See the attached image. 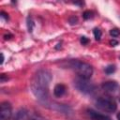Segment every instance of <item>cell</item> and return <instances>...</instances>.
<instances>
[{"label":"cell","mask_w":120,"mask_h":120,"mask_svg":"<svg viewBox=\"0 0 120 120\" xmlns=\"http://www.w3.org/2000/svg\"><path fill=\"white\" fill-rule=\"evenodd\" d=\"M110 35L112 37H113V38H116V37H118L120 35V31L117 28H113V29L110 30Z\"/></svg>","instance_id":"obj_13"},{"label":"cell","mask_w":120,"mask_h":120,"mask_svg":"<svg viewBox=\"0 0 120 120\" xmlns=\"http://www.w3.org/2000/svg\"><path fill=\"white\" fill-rule=\"evenodd\" d=\"M30 112L26 109H20L14 115L13 120H29Z\"/></svg>","instance_id":"obj_7"},{"label":"cell","mask_w":120,"mask_h":120,"mask_svg":"<svg viewBox=\"0 0 120 120\" xmlns=\"http://www.w3.org/2000/svg\"><path fill=\"white\" fill-rule=\"evenodd\" d=\"M68 66L69 68L73 69L80 78L88 80L91 78L93 74V68L87 63H84L79 60H71L68 62Z\"/></svg>","instance_id":"obj_2"},{"label":"cell","mask_w":120,"mask_h":120,"mask_svg":"<svg viewBox=\"0 0 120 120\" xmlns=\"http://www.w3.org/2000/svg\"><path fill=\"white\" fill-rule=\"evenodd\" d=\"M110 43H111L112 46H115L116 44H118V42H117V41H115V40H111V42H110Z\"/></svg>","instance_id":"obj_17"},{"label":"cell","mask_w":120,"mask_h":120,"mask_svg":"<svg viewBox=\"0 0 120 120\" xmlns=\"http://www.w3.org/2000/svg\"><path fill=\"white\" fill-rule=\"evenodd\" d=\"M74 85L80 92L86 95H92L96 91V86L94 83L90 82L86 79H82L80 77L74 81Z\"/></svg>","instance_id":"obj_4"},{"label":"cell","mask_w":120,"mask_h":120,"mask_svg":"<svg viewBox=\"0 0 120 120\" xmlns=\"http://www.w3.org/2000/svg\"><path fill=\"white\" fill-rule=\"evenodd\" d=\"M102 88L107 92H115L119 89V85L116 82H106L102 84Z\"/></svg>","instance_id":"obj_8"},{"label":"cell","mask_w":120,"mask_h":120,"mask_svg":"<svg viewBox=\"0 0 120 120\" xmlns=\"http://www.w3.org/2000/svg\"><path fill=\"white\" fill-rule=\"evenodd\" d=\"M66 91H67L66 86L64 84H62V83H58L53 88V95L55 97H57V98H61L62 96L65 95Z\"/></svg>","instance_id":"obj_9"},{"label":"cell","mask_w":120,"mask_h":120,"mask_svg":"<svg viewBox=\"0 0 120 120\" xmlns=\"http://www.w3.org/2000/svg\"><path fill=\"white\" fill-rule=\"evenodd\" d=\"M96 106L98 109L106 112H113L117 109V105L115 101L109 97H101L96 100Z\"/></svg>","instance_id":"obj_3"},{"label":"cell","mask_w":120,"mask_h":120,"mask_svg":"<svg viewBox=\"0 0 120 120\" xmlns=\"http://www.w3.org/2000/svg\"><path fill=\"white\" fill-rule=\"evenodd\" d=\"M87 114L93 119V120H112L111 117H109L108 115L102 114L100 112H98L92 109H88L87 110Z\"/></svg>","instance_id":"obj_6"},{"label":"cell","mask_w":120,"mask_h":120,"mask_svg":"<svg viewBox=\"0 0 120 120\" xmlns=\"http://www.w3.org/2000/svg\"><path fill=\"white\" fill-rule=\"evenodd\" d=\"M33 26H34L33 21H32V19H31L30 17H28V18H27V27H28V30H29V32H31V31H32V29H33Z\"/></svg>","instance_id":"obj_14"},{"label":"cell","mask_w":120,"mask_h":120,"mask_svg":"<svg viewBox=\"0 0 120 120\" xmlns=\"http://www.w3.org/2000/svg\"><path fill=\"white\" fill-rule=\"evenodd\" d=\"M93 33H94V37H95V38H96L97 40H99L100 38H101V35H102L101 31H100L98 28H95V29L93 30Z\"/></svg>","instance_id":"obj_12"},{"label":"cell","mask_w":120,"mask_h":120,"mask_svg":"<svg viewBox=\"0 0 120 120\" xmlns=\"http://www.w3.org/2000/svg\"><path fill=\"white\" fill-rule=\"evenodd\" d=\"M52 76L50 70L42 68L37 71L31 82V90L35 97L42 103L47 104L49 100V85Z\"/></svg>","instance_id":"obj_1"},{"label":"cell","mask_w":120,"mask_h":120,"mask_svg":"<svg viewBox=\"0 0 120 120\" xmlns=\"http://www.w3.org/2000/svg\"><path fill=\"white\" fill-rule=\"evenodd\" d=\"M80 41H81V43H82V45H85V44H87V43L89 42V39H88L86 37H82L81 39H80Z\"/></svg>","instance_id":"obj_15"},{"label":"cell","mask_w":120,"mask_h":120,"mask_svg":"<svg viewBox=\"0 0 120 120\" xmlns=\"http://www.w3.org/2000/svg\"><path fill=\"white\" fill-rule=\"evenodd\" d=\"M93 16H94V13L92 11H90V10H86L82 14V17H83L84 20H89V19L93 18Z\"/></svg>","instance_id":"obj_11"},{"label":"cell","mask_w":120,"mask_h":120,"mask_svg":"<svg viewBox=\"0 0 120 120\" xmlns=\"http://www.w3.org/2000/svg\"><path fill=\"white\" fill-rule=\"evenodd\" d=\"M7 15H8V14H6L4 11H2V12H1V17H2V18H5L6 20H8V16H7Z\"/></svg>","instance_id":"obj_16"},{"label":"cell","mask_w":120,"mask_h":120,"mask_svg":"<svg viewBox=\"0 0 120 120\" xmlns=\"http://www.w3.org/2000/svg\"><path fill=\"white\" fill-rule=\"evenodd\" d=\"M0 120H9L12 114V107L9 102L4 101L0 106Z\"/></svg>","instance_id":"obj_5"},{"label":"cell","mask_w":120,"mask_h":120,"mask_svg":"<svg viewBox=\"0 0 120 120\" xmlns=\"http://www.w3.org/2000/svg\"><path fill=\"white\" fill-rule=\"evenodd\" d=\"M115 66L114 65H109V66H107L106 68H105V72L107 73V74H112L114 71H115Z\"/></svg>","instance_id":"obj_10"},{"label":"cell","mask_w":120,"mask_h":120,"mask_svg":"<svg viewBox=\"0 0 120 120\" xmlns=\"http://www.w3.org/2000/svg\"><path fill=\"white\" fill-rule=\"evenodd\" d=\"M116 116H117V119H118V120H120V112H118Z\"/></svg>","instance_id":"obj_18"}]
</instances>
